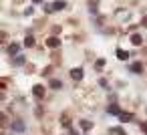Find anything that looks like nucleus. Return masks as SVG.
I'll list each match as a JSON object with an SVG mask.
<instances>
[{
	"label": "nucleus",
	"instance_id": "17",
	"mask_svg": "<svg viewBox=\"0 0 147 135\" xmlns=\"http://www.w3.org/2000/svg\"><path fill=\"white\" fill-rule=\"evenodd\" d=\"M51 87L53 89H61V81H51Z\"/></svg>",
	"mask_w": 147,
	"mask_h": 135
},
{
	"label": "nucleus",
	"instance_id": "19",
	"mask_svg": "<svg viewBox=\"0 0 147 135\" xmlns=\"http://www.w3.org/2000/svg\"><path fill=\"white\" fill-rule=\"evenodd\" d=\"M95 67H99V69H101V67H105V61H103V59H99V61L95 63Z\"/></svg>",
	"mask_w": 147,
	"mask_h": 135
},
{
	"label": "nucleus",
	"instance_id": "9",
	"mask_svg": "<svg viewBox=\"0 0 147 135\" xmlns=\"http://www.w3.org/2000/svg\"><path fill=\"white\" fill-rule=\"evenodd\" d=\"M12 129H14V131H24V123H22V121H14V123H12Z\"/></svg>",
	"mask_w": 147,
	"mask_h": 135
},
{
	"label": "nucleus",
	"instance_id": "12",
	"mask_svg": "<svg viewBox=\"0 0 147 135\" xmlns=\"http://www.w3.org/2000/svg\"><path fill=\"white\" fill-rule=\"evenodd\" d=\"M81 129L89 131V129H93V123H91V121H81Z\"/></svg>",
	"mask_w": 147,
	"mask_h": 135
},
{
	"label": "nucleus",
	"instance_id": "13",
	"mask_svg": "<svg viewBox=\"0 0 147 135\" xmlns=\"http://www.w3.org/2000/svg\"><path fill=\"white\" fill-rule=\"evenodd\" d=\"M18 49H20L18 45H10V47H8V55H16V53H18Z\"/></svg>",
	"mask_w": 147,
	"mask_h": 135
},
{
	"label": "nucleus",
	"instance_id": "1",
	"mask_svg": "<svg viewBox=\"0 0 147 135\" xmlns=\"http://www.w3.org/2000/svg\"><path fill=\"white\" fill-rule=\"evenodd\" d=\"M47 47H51V49H59V47H61V41H59L57 36H51V38H47Z\"/></svg>",
	"mask_w": 147,
	"mask_h": 135
},
{
	"label": "nucleus",
	"instance_id": "6",
	"mask_svg": "<svg viewBox=\"0 0 147 135\" xmlns=\"http://www.w3.org/2000/svg\"><path fill=\"white\" fill-rule=\"evenodd\" d=\"M107 111H109L111 115H121V113H123V111L119 109V105H109V109H107Z\"/></svg>",
	"mask_w": 147,
	"mask_h": 135
},
{
	"label": "nucleus",
	"instance_id": "11",
	"mask_svg": "<svg viewBox=\"0 0 147 135\" xmlns=\"http://www.w3.org/2000/svg\"><path fill=\"white\" fill-rule=\"evenodd\" d=\"M24 47H34V36L28 34V36L24 38Z\"/></svg>",
	"mask_w": 147,
	"mask_h": 135
},
{
	"label": "nucleus",
	"instance_id": "8",
	"mask_svg": "<svg viewBox=\"0 0 147 135\" xmlns=\"http://www.w3.org/2000/svg\"><path fill=\"white\" fill-rule=\"evenodd\" d=\"M119 119H121V123H129V121L133 119V115H131V113H121Z\"/></svg>",
	"mask_w": 147,
	"mask_h": 135
},
{
	"label": "nucleus",
	"instance_id": "14",
	"mask_svg": "<svg viewBox=\"0 0 147 135\" xmlns=\"http://www.w3.org/2000/svg\"><path fill=\"white\" fill-rule=\"evenodd\" d=\"M97 4H99V0H89V6H91V12H97Z\"/></svg>",
	"mask_w": 147,
	"mask_h": 135
},
{
	"label": "nucleus",
	"instance_id": "3",
	"mask_svg": "<svg viewBox=\"0 0 147 135\" xmlns=\"http://www.w3.org/2000/svg\"><path fill=\"white\" fill-rule=\"evenodd\" d=\"M129 71L135 73V75H139V73L143 71V65H141V63H131V65H129Z\"/></svg>",
	"mask_w": 147,
	"mask_h": 135
},
{
	"label": "nucleus",
	"instance_id": "5",
	"mask_svg": "<svg viewBox=\"0 0 147 135\" xmlns=\"http://www.w3.org/2000/svg\"><path fill=\"white\" fill-rule=\"evenodd\" d=\"M65 6H67L65 0H55V2H53V8H55V10H63Z\"/></svg>",
	"mask_w": 147,
	"mask_h": 135
},
{
	"label": "nucleus",
	"instance_id": "4",
	"mask_svg": "<svg viewBox=\"0 0 147 135\" xmlns=\"http://www.w3.org/2000/svg\"><path fill=\"white\" fill-rule=\"evenodd\" d=\"M71 77H73L75 81H81V79H83V69H79V67L73 69V71H71Z\"/></svg>",
	"mask_w": 147,
	"mask_h": 135
},
{
	"label": "nucleus",
	"instance_id": "10",
	"mask_svg": "<svg viewBox=\"0 0 147 135\" xmlns=\"http://www.w3.org/2000/svg\"><path fill=\"white\" fill-rule=\"evenodd\" d=\"M131 43H133V45H135V47H139V45H141V43H143V38H141V36H139V34H133V36H131Z\"/></svg>",
	"mask_w": 147,
	"mask_h": 135
},
{
	"label": "nucleus",
	"instance_id": "22",
	"mask_svg": "<svg viewBox=\"0 0 147 135\" xmlns=\"http://www.w3.org/2000/svg\"><path fill=\"white\" fill-rule=\"evenodd\" d=\"M32 2H34V4H40V2H42V0H32Z\"/></svg>",
	"mask_w": 147,
	"mask_h": 135
},
{
	"label": "nucleus",
	"instance_id": "18",
	"mask_svg": "<svg viewBox=\"0 0 147 135\" xmlns=\"http://www.w3.org/2000/svg\"><path fill=\"white\" fill-rule=\"evenodd\" d=\"M53 10H55V8H53V4H45V12H47V14H49V12H53Z\"/></svg>",
	"mask_w": 147,
	"mask_h": 135
},
{
	"label": "nucleus",
	"instance_id": "2",
	"mask_svg": "<svg viewBox=\"0 0 147 135\" xmlns=\"http://www.w3.org/2000/svg\"><path fill=\"white\" fill-rule=\"evenodd\" d=\"M32 93H34V97L42 99V97H45V87H42V85H34V87H32Z\"/></svg>",
	"mask_w": 147,
	"mask_h": 135
},
{
	"label": "nucleus",
	"instance_id": "21",
	"mask_svg": "<svg viewBox=\"0 0 147 135\" xmlns=\"http://www.w3.org/2000/svg\"><path fill=\"white\" fill-rule=\"evenodd\" d=\"M141 26H145V28H147V16H145V18L141 20Z\"/></svg>",
	"mask_w": 147,
	"mask_h": 135
},
{
	"label": "nucleus",
	"instance_id": "16",
	"mask_svg": "<svg viewBox=\"0 0 147 135\" xmlns=\"http://www.w3.org/2000/svg\"><path fill=\"white\" fill-rule=\"evenodd\" d=\"M24 61H26L24 57H16V59H14V65H24Z\"/></svg>",
	"mask_w": 147,
	"mask_h": 135
},
{
	"label": "nucleus",
	"instance_id": "20",
	"mask_svg": "<svg viewBox=\"0 0 147 135\" xmlns=\"http://www.w3.org/2000/svg\"><path fill=\"white\" fill-rule=\"evenodd\" d=\"M141 131H143V133H147V121H145V123H141Z\"/></svg>",
	"mask_w": 147,
	"mask_h": 135
},
{
	"label": "nucleus",
	"instance_id": "7",
	"mask_svg": "<svg viewBox=\"0 0 147 135\" xmlns=\"http://www.w3.org/2000/svg\"><path fill=\"white\" fill-rule=\"evenodd\" d=\"M117 57H119L121 61H127V59H129V53L123 51V49H117Z\"/></svg>",
	"mask_w": 147,
	"mask_h": 135
},
{
	"label": "nucleus",
	"instance_id": "15",
	"mask_svg": "<svg viewBox=\"0 0 147 135\" xmlns=\"http://www.w3.org/2000/svg\"><path fill=\"white\" fill-rule=\"evenodd\" d=\"M111 133H115V135H125V131H123L121 127H113V129H111Z\"/></svg>",
	"mask_w": 147,
	"mask_h": 135
}]
</instances>
